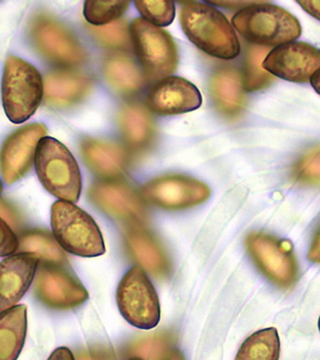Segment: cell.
<instances>
[{"label":"cell","mask_w":320,"mask_h":360,"mask_svg":"<svg viewBox=\"0 0 320 360\" xmlns=\"http://www.w3.org/2000/svg\"><path fill=\"white\" fill-rule=\"evenodd\" d=\"M182 4L180 22L191 43L219 59L232 60L240 54L238 37L225 15L207 2L185 1Z\"/></svg>","instance_id":"cell-1"},{"label":"cell","mask_w":320,"mask_h":360,"mask_svg":"<svg viewBox=\"0 0 320 360\" xmlns=\"http://www.w3.org/2000/svg\"><path fill=\"white\" fill-rule=\"evenodd\" d=\"M232 22L244 38L264 47L290 43L302 32L295 15L281 7L265 2L243 8Z\"/></svg>","instance_id":"cell-2"},{"label":"cell","mask_w":320,"mask_h":360,"mask_svg":"<svg viewBox=\"0 0 320 360\" xmlns=\"http://www.w3.org/2000/svg\"><path fill=\"white\" fill-rule=\"evenodd\" d=\"M36 175L44 188L57 198L77 202L82 191V175L72 152L58 139L44 136L36 150Z\"/></svg>","instance_id":"cell-3"},{"label":"cell","mask_w":320,"mask_h":360,"mask_svg":"<svg viewBox=\"0 0 320 360\" xmlns=\"http://www.w3.org/2000/svg\"><path fill=\"white\" fill-rule=\"evenodd\" d=\"M54 238L65 251L83 257L106 253L99 226L93 217L72 202H55L51 207Z\"/></svg>","instance_id":"cell-4"},{"label":"cell","mask_w":320,"mask_h":360,"mask_svg":"<svg viewBox=\"0 0 320 360\" xmlns=\"http://www.w3.org/2000/svg\"><path fill=\"white\" fill-rule=\"evenodd\" d=\"M44 93V81L38 70L20 58L8 56L1 85L7 117L15 124L26 122L41 105Z\"/></svg>","instance_id":"cell-5"},{"label":"cell","mask_w":320,"mask_h":360,"mask_svg":"<svg viewBox=\"0 0 320 360\" xmlns=\"http://www.w3.org/2000/svg\"><path fill=\"white\" fill-rule=\"evenodd\" d=\"M130 35L136 56L149 81L170 77L177 70V46L167 31L138 18L130 26Z\"/></svg>","instance_id":"cell-6"},{"label":"cell","mask_w":320,"mask_h":360,"mask_svg":"<svg viewBox=\"0 0 320 360\" xmlns=\"http://www.w3.org/2000/svg\"><path fill=\"white\" fill-rule=\"evenodd\" d=\"M116 301L120 314L133 327L152 330L159 324V296L148 276L140 267H133L120 281Z\"/></svg>","instance_id":"cell-7"},{"label":"cell","mask_w":320,"mask_h":360,"mask_svg":"<svg viewBox=\"0 0 320 360\" xmlns=\"http://www.w3.org/2000/svg\"><path fill=\"white\" fill-rule=\"evenodd\" d=\"M249 256L260 272L274 285L290 288L298 278V264L292 245L265 233H251L246 238Z\"/></svg>","instance_id":"cell-8"},{"label":"cell","mask_w":320,"mask_h":360,"mask_svg":"<svg viewBox=\"0 0 320 360\" xmlns=\"http://www.w3.org/2000/svg\"><path fill=\"white\" fill-rule=\"evenodd\" d=\"M30 37L44 59L62 68H75L86 61L85 49L67 27L54 18L36 15L30 25Z\"/></svg>","instance_id":"cell-9"},{"label":"cell","mask_w":320,"mask_h":360,"mask_svg":"<svg viewBox=\"0 0 320 360\" xmlns=\"http://www.w3.org/2000/svg\"><path fill=\"white\" fill-rule=\"evenodd\" d=\"M206 184L185 175H165L141 188L144 201L168 211H180L204 203L210 197Z\"/></svg>","instance_id":"cell-10"},{"label":"cell","mask_w":320,"mask_h":360,"mask_svg":"<svg viewBox=\"0 0 320 360\" xmlns=\"http://www.w3.org/2000/svg\"><path fill=\"white\" fill-rule=\"evenodd\" d=\"M34 293L44 306L57 311L75 309L88 299V291L79 278L57 264H39Z\"/></svg>","instance_id":"cell-11"},{"label":"cell","mask_w":320,"mask_h":360,"mask_svg":"<svg viewBox=\"0 0 320 360\" xmlns=\"http://www.w3.org/2000/svg\"><path fill=\"white\" fill-rule=\"evenodd\" d=\"M88 197L105 214L130 225L142 224L148 217L140 193L121 181L107 180L93 184L89 188Z\"/></svg>","instance_id":"cell-12"},{"label":"cell","mask_w":320,"mask_h":360,"mask_svg":"<svg viewBox=\"0 0 320 360\" xmlns=\"http://www.w3.org/2000/svg\"><path fill=\"white\" fill-rule=\"evenodd\" d=\"M263 68L288 82L307 83L320 68V49L301 41L282 44L269 51Z\"/></svg>","instance_id":"cell-13"},{"label":"cell","mask_w":320,"mask_h":360,"mask_svg":"<svg viewBox=\"0 0 320 360\" xmlns=\"http://www.w3.org/2000/svg\"><path fill=\"white\" fill-rule=\"evenodd\" d=\"M46 133V126L33 123L18 129L5 141L0 151V170L7 185L17 182L29 172L39 141Z\"/></svg>","instance_id":"cell-14"},{"label":"cell","mask_w":320,"mask_h":360,"mask_svg":"<svg viewBox=\"0 0 320 360\" xmlns=\"http://www.w3.org/2000/svg\"><path fill=\"white\" fill-rule=\"evenodd\" d=\"M203 103L199 89L185 78L170 76L149 89L146 105L154 114L177 115L198 110Z\"/></svg>","instance_id":"cell-15"},{"label":"cell","mask_w":320,"mask_h":360,"mask_svg":"<svg viewBox=\"0 0 320 360\" xmlns=\"http://www.w3.org/2000/svg\"><path fill=\"white\" fill-rule=\"evenodd\" d=\"M39 261L33 254L15 253L0 262V312L17 306L35 278Z\"/></svg>","instance_id":"cell-16"},{"label":"cell","mask_w":320,"mask_h":360,"mask_svg":"<svg viewBox=\"0 0 320 360\" xmlns=\"http://www.w3.org/2000/svg\"><path fill=\"white\" fill-rule=\"evenodd\" d=\"M124 240L130 256L139 266L156 278H166L172 272V262L161 243L142 224L128 226Z\"/></svg>","instance_id":"cell-17"},{"label":"cell","mask_w":320,"mask_h":360,"mask_svg":"<svg viewBox=\"0 0 320 360\" xmlns=\"http://www.w3.org/2000/svg\"><path fill=\"white\" fill-rule=\"evenodd\" d=\"M80 149L86 165L99 177L114 180L125 172L128 155L118 144L86 138L81 143Z\"/></svg>","instance_id":"cell-18"},{"label":"cell","mask_w":320,"mask_h":360,"mask_svg":"<svg viewBox=\"0 0 320 360\" xmlns=\"http://www.w3.org/2000/svg\"><path fill=\"white\" fill-rule=\"evenodd\" d=\"M44 97L50 106L65 108L82 101L93 88L91 79L72 70H58L46 75Z\"/></svg>","instance_id":"cell-19"},{"label":"cell","mask_w":320,"mask_h":360,"mask_svg":"<svg viewBox=\"0 0 320 360\" xmlns=\"http://www.w3.org/2000/svg\"><path fill=\"white\" fill-rule=\"evenodd\" d=\"M210 94L215 106L227 117L242 114L246 107L242 76L234 68H221L210 79Z\"/></svg>","instance_id":"cell-20"},{"label":"cell","mask_w":320,"mask_h":360,"mask_svg":"<svg viewBox=\"0 0 320 360\" xmlns=\"http://www.w3.org/2000/svg\"><path fill=\"white\" fill-rule=\"evenodd\" d=\"M27 333V307L17 306L0 312V360H17Z\"/></svg>","instance_id":"cell-21"},{"label":"cell","mask_w":320,"mask_h":360,"mask_svg":"<svg viewBox=\"0 0 320 360\" xmlns=\"http://www.w3.org/2000/svg\"><path fill=\"white\" fill-rule=\"evenodd\" d=\"M103 72L107 85L122 96H133L144 85L143 73L132 58L124 53H114L107 57Z\"/></svg>","instance_id":"cell-22"},{"label":"cell","mask_w":320,"mask_h":360,"mask_svg":"<svg viewBox=\"0 0 320 360\" xmlns=\"http://www.w3.org/2000/svg\"><path fill=\"white\" fill-rule=\"evenodd\" d=\"M118 124L125 143L133 149H145L153 141L156 130L153 120L140 105L123 107L118 115Z\"/></svg>","instance_id":"cell-23"},{"label":"cell","mask_w":320,"mask_h":360,"mask_svg":"<svg viewBox=\"0 0 320 360\" xmlns=\"http://www.w3.org/2000/svg\"><path fill=\"white\" fill-rule=\"evenodd\" d=\"M17 253H29L38 257L39 264H67L65 250L57 243L53 233L47 230L33 229L20 233Z\"/></svg>","instance_id":"cell-24"},{"label":"cell","mask_w":320,"mask_h":360,"mask_svg":"<svg viewBox=\"0 0 320 360\" xmlns=\"http://www.w3.org/2000/svg\"><path fill=\"white\" fill-rule=\"evenodd\" d=\"M177 336L173 330H162L140 336L126 348V356L141 360H166L175 351Z\"/></svg>","instance_id":"cell-25"},{"label":"cell","mask_w":320,"mask_h":360,"mask_svg":"<svg viewBox=\"0 0 320 360\" xmlns=\"http://www.w3.org/2000/svg\"><path fill=\"white\" fill-rule=\"evenodd\" d=\"M279 356V336L274 328H269L246 338L235 360H278Z\"/></svg>","instance_id":"cell-26"},{"label":"cell","mask_w":320,"mask_h":360,"mask_svg":"<svg viewBox=\"0 0 320 360\" xmlns=\"http://www.w3.org/2000/svg\"><path fill=\"white\" fill-rule=\"evenodd\" d=\"M269 53V49L251 46L246 52L244 89L246 91H261L271 85L274 77L263 68L264 58Z\"/></svg>","instance_id":"cell-27"},{"label":"cell","mask_w":320,"mask_h":360,"mask_svg":"<svg viewBox=\"0 0 320 360\" xmlns=\"http://www.w3.org/2000/svg\"><path fill=\"white\" fill-rule=\"evenodd\" d=\"M130 1L112 0V1H94L88 0L85 2L84 15L88 23L93 26H104L116 22L127 11Z\"/></svg>","instance_id":"cell-28"},{"label":"cell","mask_w":320,"mask_h":360,"mask_svg":"<svg viewBox=\"0 0 320 360\" xmlns=\"http://www.w3.org/2000/svg\"><path fill=\"white\" fill-rule=\"evenodd\" d=\"M88 30L99 44L109 49H128L132 41L130 28L124 20L104 26H91Z\"/></svg>","instance_id":"cell-29"},{"label":"cell","mask_w":320,"mask_h":360,"mask_svg":"<svg viewBox=\"0 0 320 360\" xmlns=\"http://www.w3.org/2000/svg\"><path fill=\"white\" fill-rule=\"evenodd\" d=\"M135 5L144 20L157 27L170 25L174 20L175 6L171 0H138Z\"/></svg>","instance_id":"cell-30"},{"label":"cell","mask_w":320,"mask_h":360,"mask_svg":"<svg viewBox=\"0 0 320 360\" xmlns=\"http://www.w3.org/2000/svg\"><path fill=\"white\" fill-rule=\"evenodd\" d=\"M296 182L307 186H320V144L312 147L299 158L293 167Z\"/></svg>","instance_id":"cell-31"},{"label":"cell","mask_w":320,"mask_h":360,"mask_svg":"<svg viewBox=\"0 0 320 360\" xmlns=\"http://www.w3.org/2000/svg\"><path fill=\"white\" fill-rule=\"evenodd\" d=\"M18 238L13 229L0 218V257L11 256L17 253Z\"/></svg>","instance_id":"cell-32"},{"label":"cell","mask_w":320,"mask_h":360,"mask_svg":"<svg viewBox=\"0 0 320 360\" xmlns=\"http://www.w3.org/2000/svg\"><path fill=\"white\" fill-rule=\"evenodd\" d=\"M75 360H116L114 349L107 346H93L81 349L75 354Z\"/></svg>","instance_id":"cell-33"},{"label":"cell","mask_w":320,"mask_h":360,"mask_svg":"<svg viewBox=\"0 0 320 360\" xmlns=\"http://www.w3.org/2000/svg\"><path fill=\"white\" fill-rule=\"evenodd\" d=\"M0 218H2L15 232L20 231L22 227V215L18 214L15 207L1 198H0Z\"/></svg>","instance_id":"cell-34"},{"label":"cell","mask_w":320,"mask_h":360,"mask_svg":"<svg viewBox=\"0 0 320 360\" xmlns=\"http://www.w3.org/2000/svg\"><path fill=\"white\" fill-rule=\"evenodd\" d=\"M308 259L316 264H320V227L314 235L313 243L309 247Z\"/></svg>","instance_id":"cell-35"},{"label":"cell","mask_w":320,"mask_h":360,"mask_svg":"<svg viewBox=\"0 0 320 360\" xmlns=\"http://www.w3.org/2000/svg\"><path fill=\"white\" fill-rule=\"evenodd\" d=\"M298 4L302 7L304 11L320 20V1H308V0H306V1H298Z\"/></svg>","instance_id":"cell-36"},{"label":"cell","mask_w":320,"mask_h":360,"mask_svg":"<svg viewBox=\"0 0 320 360\" xmlns=\"http://www.w3.org/2000/svg\"><path fill=\"white\" fill-rule=\"evenodd\" d=\"M47 360H75V357L69 349L61 347L55 349Z\"/></svg>","instance_id":"cell-37"},{"label":"cell","mask_w":320,"mask_h":360,"mask_svg":"<svg viewBox=\"0 0 320 360\" xmlns=\"http://www.w3.org/2000/svg\"><path fill=\"white\" fill-rule=\"evenodd\" d=\"M312 86L314 89V91L320 96V68L317 72H314V75L311 78Z\"/></svg>","instance_id":"cell-38"},{"label":"cell","mask_w":320,"mask_h":360,"mask_svg":"<svg viewBox=\"0 0 320 360\" xmlns=\"http://www.w3.org/2000/svg\"><path fill=\"white\" fill-rule=\"evenodd\" d=\"M166 360H185L183 354L178 351H174Z\"/></svg>","instance_id":"cell-39"},{"label":"cell","mask_w":320,"mask_h":360,"mask_svg":"<svg viewBox=\"0 0 320 360\" xmlns=\"http://www.w3.org/2000/svg\"><path fill=\"white\" fill-rule=\"evenodd\" d=\"M1 191H2V184H1V181H0V193H1Z\"/></svg>","instance_id":"cell-40"},{"label":"cell","mask_w":320,"mask_h":360,"mask_svg":"<svg viewBox=\"0 0 320 360\" xmlns=\"http://www.w3.org/2000/svg\"><path fill=\"white\" fill-rule=\"evenodd\" d=\"M128 360H141V359H136V357H133V359H128Z\"/></svg>","instance_id":"cell-41"},{"label":"cell","mask_w":320,"mask_h":360,"mask_svg":"<svg viewBox=\"0 0 320 360\" xmlns=\"http://www.w3.org/2000/svg\"><path fill=\"white\" fill-rule=\"evenodd\" d=\"M319 332H320V318H319Z\"/></svg>","instance_id":"cell-42"}]
</instances>
